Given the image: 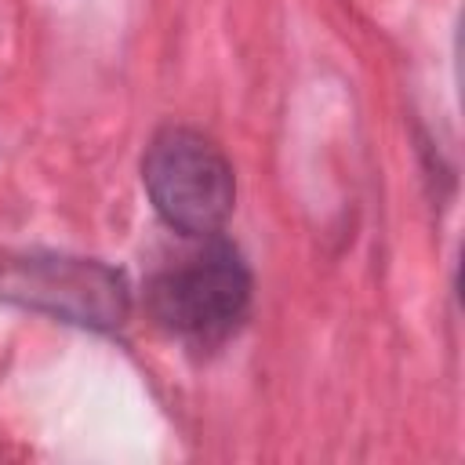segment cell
I'll use <instances>...</instances> for the list:
<instances>
[{"label": "cell", "instance_id": "1", "mask_svg": "<svg viewBox=\"0 0 465 465\" xmlns=\"http://www.w3.org/2000/svg\"><path fill=\"white\" fill-rule=\"evenodd\" d=\"M142 182L156 214L182 236H214L236 200V178L225 153L193 127H163L145 156Z\"/></svg>", "mask_w": 465, "mask_h": 465}, {"label": "cell", "instance_id": "2", "mask_svg": "<svg viewBox=\"0 0 465 465\" xmlns=\"http://www.w3.org/2000/svg\"><path fill=\"white\" fill-rule=\"evenodd\" d=\"M0 298L91 331H113L131 312V287L120 269L44 251H0Z\"/></svg>", "mask_w": 465, "mask_h": 465}, {"label": "cell", "instance_id": "3", "mask_svg": "<svg viewBox=\"0 0 465 465\" xmlns=\"http://www.w3.org/2000/svg\"><path fill=\"white\" fill-rule=\"evenodd\" d=\"M145 298L163 331L211 345L240 327L251 305V272L229 243H207L203 251L160 269Z\"/></svg>", "mask_w": 465, "mask_h": 465}]
</instances>
